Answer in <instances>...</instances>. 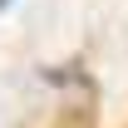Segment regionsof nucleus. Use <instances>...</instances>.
<instances>
[{"mask_svg": "<svg viewBox=\"0 0 128 128\" xmlns=\"http://www.w3.org/2000/svg\"><path fill=\"white\" fill-rule=\"evenodd\" d=\"M0 5H10V0H0Z\"/></svg>", "mask_w": 128, "mask_h": 128, "instance_id": "obj_1", "label": "nucleus"}]
</instances>
